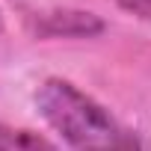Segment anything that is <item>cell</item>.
<instances>
[{"mask_svg": "<svg viewBox=\"0 0 151 151\" xmlns=\"http://www.w3.org/2000/svg\"><path fill=\"white\" fill-rule=\"evenodd\" d=\"M39 116L74 151H142L139 136L104 104L62 77H47L36 89Z\"/></svg>", "mask_w": 151, "mask_h": 151, "instance_id": "cell-1", "label": "cell"}, {"mask_svg": "<svg viewBox=\"0 0 151 151\" xmlns=\"http://www.w3.org/2000/svg\"><path fill=\"white\" fill-rule=\"evenodd\" d=\"M104 30V21L92 12L80 9H56V12H42L36 21V33L47 39H89Z\"/></svg>", "mask_w": 151, "mask_h": 151, "instance_id": "cell-2", "label": "cell"}, {"mask_svg": "<svg viewBox=\"0 0 151 151\" xmlns=\"http://www.w3.org/2000/svg\"><path fill=\"white\" fill-rule=\"evenodd\" d=\"M0 151H56V148L45 136H39L27 127L0 124Z\"/></svg>", "mask_w": 151, "mask_h": 151, "instance_id": "cell-3", "label": "cell"}, {"mask_svg": "<svg viewBox=\"0 0 151 151\" xmlns=\"http://www.w3.org/2000/svg\"><path fill=\"white\" fill-rule=\"evenodd\" d=\"M116 6L136 18H151V0H116Z\"/></svg>", "mask_w": 151, "mask_h": 151, "instance_id": "cell-4", "label": "cell"}, {"mask_svg": "<svg viewBox=\"0 0 151 151\" xmlns=\"http://www.w3.org/2000/svg\"><path fill=\"white\" fill-rule=\"evenodd\" d=\"M0 33H3V12H0Z\"/></svg>", "mask_w": 151, "mask_h": 151, "instance_id": "cell-5", "label": "cell"}]
</instances>
